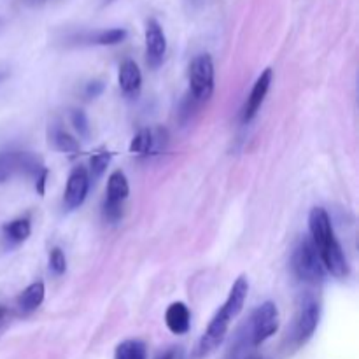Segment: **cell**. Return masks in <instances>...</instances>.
<instances>
[{"mask_svg":"<svg viewBox=\"0 0 359 359\" xmlns=\"http://www.w3.org/2000/svg\"><path fill=\"white\" fill-rule=\"evenodd\" d=\"M248 293H249L248 277L241 276L237 280H235L233 286H231L230 294H228L223 307L216 312L212 321H210L209 326H207L205 333L200 337L198 344H196L195 354H193L195 359L207 358L209 354H212L221 344H223L231 321H233V319L241 314L242 309H244Z\"/></svg>","mask_w":359,"mask_h":359,"instance_id":"6da1fadb","label":"cell"},{"mask_svg":"<svg viewBox=\"0 0 359 359\" xmlns=\"http://www.w3.org/2000/svg\"><path fill=\"white\" fill-rule=\"evenodd\" d=\"M309 230L311 241L319 252L323 266L337 279H346L349 276V263L333 231L328 212L323 207H314L309 214Z\"/></svg>","mask_w":359,"mask_h":359,"instance_id":"7a4b0ae2","label":"cell"},{"mask_svg":"<svg viewBox=\"0 0 359 359\" xmlns=\"http://www.w3.org/2000/svg\"><path fill=\"white\" fill-rule=\"evenodd\" d=\"M293 272L300 280L307 284H319L325 279V266H323L319 252L311 238H304L293 252Z\"/></svg>","mask_w":359,"mask_h":359,"instance_id":"3957f363","label":"cell"},{"mask_svg":"<svg viewBox=\"0 0 359 359\" xmlns=\"http://www.w3.org/2000/svg\"><path fill=\"white\" fill-rule=\"evenodd\" d=\"M189 93L196 104H203L214 93V62L212 56L203 53L193 58L189 65Z\"/></svg>","mask_w":359,"mask_h":359,"instance_id":"277c9868","label":"cell"},{"mask_svg":"<svg viewBox=\"0 0 359 359\" xmlns=\"http://www.w3.org/2000/svg\"><path fill=\"white\" fill-rule=\"evenodd\" d=\"M319 319H321V307H319V302L312 297L304 298L300 307H298L297 319H294V346H305V344L312 339V335H314L316 330H318L319 326Z\"/></svg>","mask_w":359,"mask_h":359,"instance_id":"5b68a950","label":"cell"},{"mask_svg":"<svg viewBox=\"0 0 359 359\" xmlns=\"http://www.w3.org/2000/svg\"><path fill=\"white\" fill-rule=\"evenodd\" d=\"M251 344L255 347L262 346L265 340L276 335L279 330V309L273 302H265L259 305L251 316Z\"/></svg>","mask_w":359,"mask_h":359,"instance_id":"8992f818","label":"cell"},{"mask_svg":"<svg viewBox=\"0 0 359 359\" xmlns=\"http://www.w3.org/2000/svg\"><path fill=\"white\" fill-rule=\"evenodd\" d=\"M44 168L39 158L34 154L23 153V151H9V153H0V184L9 181L16 174L35 175Z\"/></svg>","mask_w":359,"mask_h":359,"instance_id":"52a82bcc","label":"cell"},{"mask_svg":"<svg viewBox=\"0 0 359 359\" xmlns=\"http://www.w3.org/2000/svg\"><path fill=\"white\" fill-rule=\"evenodd\" d=\"M130 186L126 175L121 170H116L109 175L107 181V196L104 203L105 219L116 223L123 214V202L128 198Z\"/></svg>","mask_w":359,"mask_h":359,"instance_id":"ba28073f","label":"cell"},{"mask_svg":"<svg viewBox=\"0 0 359 359\" xmlns=\"http://www.w3.org/2000/svg\"><path fill=\"white\" fill-rule=\"evenodd\" d=\"M90 175L84 167H76L70 172L69 179H67L65 193H63V205L67 210H76L86 200L88 191H90Z\"/></svg>","mask_w":359,"mask_h":359,"instance_id":"9c48e42d","label":"cell"},{"mask_svg":"<svg viewBox=\"0 0 359 359\" xmlns=\"http://www.w3.org/2000/svg\"><path fill=\"white\" fill-rule=\"evenodd\" d=\"M146 62L151 69H158L163 63L165 53H167V37L158 23V20L149 18L146 21Z\"/></svg>","mask_w":359,"mask_h":359,"instance_id":"30bf717a","label":"cell"},{"mask_svg":"<svg viewBox=\"0 0 359 359\" xmlns=\"http://www.w3.org/2000/svg\"><path fill=\"white\" fill-rule=\"evenodd\" d=\"M272 79L273 70L270 69V67L263 70L262 76L256 79L255 86H252L251 93H249L248 97V102H245L244 105V111H242V121L249 123L256 118V114H258L259 109H262L263 102H265L266 93H269L270 90V84H272Z\"/></svg>","mask_w":359,"mask_h":359,"instance_id":"8fae6325","label":"cell"},{"mask_svg":"<svg viewBox=\"0 0 359 359\" xmlns=\"http://www.w3.org/2000/svg\"><path fill=\"white\" fill-rule=\"evenodd\" d=\"M118 83L121 88L123 95L128 98H137L142 88V74H140L139 65L133 60H125L119 67Z\"/></svg>","mask_w":359,"mask_h":359,"instance_id":"7c38bea8","label":"cell"},{"mask_svg":"<svg viewBox=\"0 0 359 359\" xmlns=\"http://www.w3.org/2000/svg\"><path fill=\"white\" fill-rule=\"evenodd\" d=\"M44 294H46V287H44V283H41V280H37V283L25 287L16 300L18 316L27 318V316L34 314V312L41 307L42 302H44Z\"/></svg>","mask_w":359,"mask_h":359,"instance_id":"4fadbf2b","label":"cell"},{"mask_svg":"<svg viewBox=\"0 0 359 359\" xmlns=\"http://www.w3.org/2000/svg\"><path fill=\"white\" fill-rule=\"evenodd\" d=\"M165 325L174 335H184L189 332L191 326V314L186 304L182 302H174L165 312Z\"/></svg>","mask_w":359,"mask_h":359,"instance_id":"5bb4252c","label":"cell"},{"mask_svg":"<svg viewBox=\"0 0 359 359\" xmlns=\"http://www.w3.org/2000/svg\"><path fill=\"white\" fill-rule=\"evenodd\" d=\"M30 231H32V226L28 217H20V219H14L11 221V223L4 224V235H6V241L13 245H18L21 244V242L27 241V238L30 237Z\"/></svg>","mask_w":359,"mask_h":359,"instance_id":"9a60e30c","label":"cell"},{"mask_svg":"<svg viewBox=\"0 0 359 359\" xmlns=\"http://www.w3.org/2000/svg\"><path fill=\"white\" fill-rule=\"evenodd\" d=\"M126 30L125 28H109V30H100L95 32V34H90L84 42L86 44H95V46H116L121 44L126 39Z\"/></svg>","mask_w":359,"mask_h":359,"instance_id":"2e32d148","label":"cell"},{"mask_svg":"<svg viewBox=\"0 0 359 359\" xmlns=\"http://www.w3.org/2000/svg\"><path fill=\"white\" fill-rule=\"evenodd\" d=\"M130 153L137 156H149L154 154V130L142 128L130 142Z\"/></svg>","mask_w":359,"mask_h":359,"instance_id":"e0dca14e","label":"cell"},{"mask_svg":"<svg viewBox=\"0 0 359 359\" xmlns=\"http://www.w3.org/2000/svg\"><path fill=\"white\" fill-rule=\"evenodd\" d=\"M114 359H147V347L142 340H125L116 347Z\"/></svg>","mask_w":359,"mask_h":359,"instance_id":"ac0fdd59","label":"cell"},{"mask_svg":"<svg viewBox=\"0 0 359 359\" xmlns=\"http://www.w3.org/2000/svg\"><path fill=\"white\" fill-rule=\"evenodd\" d=\"M51 140H53V144H55L56 149L62 151V153L76 154V153H79V149H81L79 142H77V140L74 139L70 133H67L65 130H62V128L53 130Z\"/></svg>","mask_w":359,"mask_h":359,"instance_id":"d6986e66","label":"cell"},{"mask_svg":"<svg viewBox=\"0 0 359 359\" xmlns=\"http://www.w3.org/2000/svg\"><path fill=\"white\" fill-rule=\"evenodd\" d=\"M109 161H111V153H107V151H102V153H97L91 156L90 160V181L93 179V181H97L98 177H102V174L105 172V168H107Z\"/></svg>","mask_w":359,"mask_h":359,"instance_id":"ffe728a7","label":"cell"},{"mask_svg":"<svg viewBox=\"0 0 359 359\" xmlns=\"http://www.w3.org/2000/svg\"><path fill=\"white\" fill-rule=\"evenodd\" d=\"M70 121H72L74 128L79 133V137H83V139L90 137V121H88V116L81 109H74L70 112Z\"/></svg>","mask_w":359,"mask_h":359,"instance_id":"44dd1931","label":"cell"},{"mask_svg":"<svg viewBox=\"0 0 359 359\" xmlns=\"http://www.w3.org/2000/svg\"><path fill=\"white\" fill-rule=\"evenodd\" d=\"M49 269L55 276H62L67 270V259L65 255L60 248H53L51 252H49Z\"/></svg>","mask_w":359,"mask_h":359,"instance_id":"7402d4cb","label":"cell"},{"mask_svg":"<svg viewBox=\"0 0 359 359\" xmlns=\"http://www.w3.org/2000/svg\"><path fill=\"white\" fill-rule=\"evenodd\" d=\"M11 319H13V312H11L6 305H0V337L6 332L7 326L11 325Z\"/></svg>","mask_w":359,"mask_h":359,"instance_id":"603a6c76","label":"cell"},{"mask_svg":"<svg viewBox=\"0 0 359 359\" xmlns=\"http://www.w3.org/2000/svg\"><path fill=\"white\" fill-rule=\"evenodd\" d=\"M102 91H104V84H102L100 81H93V83H88L84 95H86L88 98H97L100 97Z\"/></svg>","mask_w":359,"mask_h":359,"instance_id":"cb8c5ba5","label":"cell"},{"mask_svg":"<svg viewBox=\"0 0 359 359\" xmlns=\"http://www.w3.org/2000/svg\"><path fill=\"white\" fill-rule=\"evenodd\" d=\"M48 168H42L41 172H39V175L35 179H37V181H35V189H37V193L39 195H44V186H46V179H48Z\"/></svg>","mask_w":359,"mask_h":359,"instance_id":"d4e9b609","label":"cell"},{"mask_svg":"<svg viewBox=\"0 0 359 359\" xmlns=\"http://www.w3.org/2000/svg\"><path fill=\"white\" fill-rule=\"evenodd\" d=\"M177 356H179L177 349H175V347H172V349H168V351H165V353H161L160 356H158V359H177Z\"/></svg>","mask_w":359,"mask_h":359,"instance_id":"484cf974","label":"cell"},{"mask_svg":"<svg viewBox=\"0 0 359 359\" xmlns=\"http://www.w3.org/2000/svg\"><path fill=\"white\" fill-rule=\"evenodd\" d=\"M23 2L30 4V6H37V4H44V2H48V0H23Z\"/></svg>","mask_w":359,"mask_h":359,"instance_id":"4316f807","label":"cell"},{"mask_svg":"<svg viewBox=\"0 0 359 359\" xmlns=\"http://www.w3.org/2000/svg\"><path fill=\"white\" fill-rule=\"evenodd\" d=\"M112 2V0H105V4H111Z\"/></svg>","mask_w":359,"mask_h":359,"instance_id":"83f0119b","label":"cell"}]
</instances>
